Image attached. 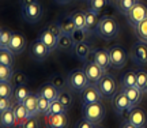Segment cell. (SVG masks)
Returning <instances> with one entry per match:
<instances>
[{"instance_id":"cell-1","label":"cell","mask_w":147,"mask_h":128,"mask_svg":"<svg viewBox=\"0 0 147 128\" xmlns=\"http://www.w3.org/2000/svg\"><path fill=\"white\" fill-rule=\"evenodd\" d=\"M120 26L115 21V18H101L98 27H97V34L102 37L104 40H113L119 34Z\"/></svg>"},{"instance_id":"cell-2","label":"cell","mask_w":147,"mask_h":128,"mask_svg":"<svg viewBox=\"0 0 147 128\" xmlns=\"http://www.w3.org/2000/svg\"><path fill=\"white\" fill-rule=\"evenodd\" d=\"M87 85H90V80L83 68H75L67 76V86L69 90L82 91Z\"/></svg>"},{"instance_id":"cell-3","label":"cell","mask_w":147,"mask_h":128,"mask_svg":"<svg viewBox=\"0 0 147 128\" xmlns=\"http://www.w3.org/2000/svg\"><path fill=\"white\" fill-rule=\"evenodd\" d=\"M83 117L89 119L93 123L100 124L104 119H105V108L101 104V101L91 102V104H83Z\"/></svg>"},{"instance_id":"cell-4","label":"cell","mask_w":147,"mask_h":128,"mask_svg":"<svg viewBox=\"0 0 147 128\" xmlns=\"http://www.w3.org/2000/svg\"><path fill=\"white\" fill-rule=\"evenodd\" d=\"M42 14H44V8L40 1H36L30 5H26V7H22V15H23V19L29 23H37V22L41 21Z\"/></svg>"},{"instance_id":"cell-5","label":"cell","mask_w":147,"mask_h":128,"mask_svg":"<svg viewBox=\"0 0 147 128\" xmlns=\"http://www.w3.org/2000/svg\"><path fill=\"white\" fill-rule=\"evenodd\" d=\"M97 85L100 87L102 96L106 97V98H112L117 93V83H116L115 78L110 74H108V72H105V75L101 78Z\"/></svg>"},{"instance_id":"cell-6","label":"cell","mask_w":147,"mask_h":128,"mask_svg":"<svg viewBox=\"0 0 147 128\" xmlns=\"http://www.w3.org/2000/svg\"><path fill=\"white\" fill-rule=\"evenodd\" d=\"M125 16H127L128 23H129L132 27H135L136 25H139L140 22L144 21L147 18V7L143 4V3L138 1L136 4L134 5V8H132Z\"/></svg>"},{"instance_id":"cell-7","label":"cell","mask_w":147,"mask_h":128,"mask_svg":"<svg viewBox=\"0 0 147 128\" xmlns=\"http://www.w3.org/2000/svg\"><path fill=\"white\" fill-rule=\"evenodd\" d=\"M108 51H109L112 67H115V68H123V67L127 64L128 55H127L124 48H121L119 45H115V46H110Z\"/></svg>"},{"instance_id":"cell-8","label":"cell","mask_w":147,"mask_h":128,"mask_svg":"<svg viewBox=\"0 0 147 128\" xmlns=\"http://www.w3.org/2000/svg\"><path fill=\"white\" fill-rule=\"evenodd\" d=\"M84 72L87 75V78H89L90 83H98L100 79L105 75V69L101 67L98 63H95L94 60H89V61H86L84 64Z\"/></svg>"},{"instance_id":"cell-9","label":"cell","mask_w":147,"mask_h":128,"mask_svg":"<svg viewBox=\"0 0 147 128\" xmlns=\"http://www.w3.org/2000/svg\"><path fill=\"white\" fill-rule=\"evenodd\" d=\"M131 59L134 63L139 64V65H144L147 64V44L143 41H138L131 46Z\"/></svg>"},{"instance_id":"cell-10","label":"cell","mask_w":147,"mask_h":128,"mask_svg":"<svg viewBox=\"0 0 147 128\" xmlns=\"http://www.w3.org/2000/svg\"><path fill=\"white\" fill-rule=\"evenodd\" d=\"M80 93H82V102H83V104H91V102L101 101L102 97H104L97 83H90V85H87Z\"/></svg>"},{"instance_id":"cell-11","label":"cell","mask_w":147,"mask_h":128,"mask_svg":"<svg viewBox=\"0 0 147 128\" xmlns=\"http://www.w3.org/2000/svg\"><path fill=\"white\" fill-rule=\"evenodd\" d=\"M49 53H51L49 48L42 42L40 38L36 40V41L30 45V55H32L33 59L37 60V61H42V60H45V57H47Z\"/></svg>"},{"instance_id":"cell-12","label":"cell","mask_w":147,"mask_h":128,"mask_svg":"<svg viewBox=\"0 0 147 128\" xmlns=\"http://www.w3.org/2000/svg\"><path fill=\"white\" fill-rule=\"evenodd\" d=\"M26 37L19 32H14L12 33V38L10 41V45H8V49L14 55H21L25 48H26Z\"/></svg>"},{"instance_id":"cell-13","label":"cell","mask_w":147,"mask_h":128,"mask_svg":"<svg viewBox=\"0 0 147 128\" xmlns=\"http://www.w3.org/2000/svg\"><path fill=\"white\" fill-rule=\"evenodd\" d=\"M112 105H113V109L116 110V113H120L125 109H132L131 102L123 90L116 93L115 96L112 97Z\"/></svg>"},{"instance_id":"cell-14","label":"cell","mask_w":147,"mask_h":128,"mask_svg":"<svg viewBox=\"0 0 147 128\" xmlns=\"http://www.w3.org/2000/svg\"><path fill=\"white\" fill-rule=\"evenodd\" d=\"M67 116L65 113H48L45 115V124L51 128L67 127Z\"/></svg>"},{"instance_id":"cell-15","label":"cell","mask_w":147,"mask_h":128,"mask_svg":"<svg viewBox=\"0 0 147 128\" xmlns=\"http://www.w3.org/2000/svg\"><path fill=\"white\" fill-rule=\"evenodd\" d=\"M128 120L134 124L135 128H143V127H146V124H147V115L142 108L134 106L131 109V113H129V119H128Z\"/></svg>"},{"instance_id":"cell-16","label":"cell","mask_w":147,"mask_h":128,"mask_svg":"<svg viewBox=\"0 0 147 128\" xmlns=\"http://www.w3.org/2000/svg\"><path fill=\"white\" fill-rule=\"evenodd\" d=\"M123 91L125 93L128 100L131 102V106H138L143 97V90H140L138 86H131V87H123Z\"/></svg>"},{"instance_id":"cell-17","label":"cell","mask_w":147,"mask_h":128,"mask_svg":"<svg viewBox=\"0 0 147 128\" xmlns=\"http://www.w3.org/2000/svg\"><path fill=\"white\" fill-rule=\"evenodd\" d=\"M93 60H94L95 63L100 64L105 71H108L109 67L112 65V63H110L109 51H108V49H97V51H94V53H93Z\"/></svg>"},{"instance_id":"cell-18","label":"cell","mask_w":147,"mask_h":128,"mask_svg":"<svg viewBox=\"0 0 147 128\" xmlns=\"http://www.w3.org/2000/svg\"><path fill=\"white\" fill-rule=\"evenodd\" d=\"M100 14L95 12L94 10H89L86 11V29L89 33H97V27L100 23Z\"/></svg>"},{"instance_id":"cell-19","label":"cell","mask_w":147,"mask_h":128,"mask_svg":"<svg viewBox=\"0 0 147 128\" xmlns=\"http://www.w3.org/2000/svg\"><path fill=\"white\" fill-rule=\"evenodd\" d=\"M12 110H14V113H15L16 121H18V127H22V124L30 117L29 110H27L26 105H25L23 102H15L14 106H12Z\"/></svg>"},{"instance_id":"cell-20","label":"cell","mask_w":147,"mask_h":128,"mask_svg":"<svg viewBox=\"0 0 147 128\" xmlns=\"http://www.w3.org/2000/svg\"><path fill=\"white\" fill-rule=\"evenodd\" d=\"M0 125L3 128H11L18 125V121H16L15 113L12 110V108L1 112V115H0Z\"/></svg>"},{"instance_id":"cell-21","label":"cell","mask_w":147,"mask_h":128,"mask_svg":"<svg viewBox=\"0 0 147 128\" xmlns=\"http://www.w3.org/2000/svg\"><path fill=\"white\" fill-rule=\"evenodd\" d=\"M59 93H60V90H59L56 86H53L51 82H49V83H45L44 86H41V87H40V90H38V94L47 97L48 100H51V101L57 100Z\"/></svg>"},{"instance_id":"cell-22","label":"cell","mask_w":147,"mask_h":128,"mask_svg":"<svg viewBox=\"0 0 147 128\" xmlns=\"http://www.w3.org/2000/svg\"><path fill=\"white\" fill-rule=\"evenodd\" d=\"M38 38H40L42 42H44L48 48H49V51H51V52L57 48V38L55 37V36H53V34L49 32L48 29H44V30L40 33Z\"/></svg>"},{"instance_id":"cell-23","label":"cell","mask_w":147,"mask_h":128,"mask_svg":"<svg viewBox=\"0 0 147 128\" xmlns=\"http://www.w3.org/2000/svg\"><path fill=\"white\" fill-rule=\"evenodd\" d=\"M74 49H75V53H76V56H78L79 59L86 60L87 57H89L90 52H91V44H90L87 40H84V41H82V42L75 44Z\"/></svg>"},{"instance_id":"cell-24","label":"cell","mask_w":147,"mask_h":128,"mask_svg":"<svg viewBox=\"0 0 147 128\" xmlns=\"http://www.w3.org/2000/svg\"><path fill=\"white\" fill-rule=\"evenodd\" d=\"M23 104L26 105L30 117L38 115V94H32V93H30V94L27 96L26 100L23 101Z\"/></svg>"},{"instance_id":"cell-25","label":"cell","mask_w":147,"mask_h":128,"mask_svg":"<svg viewBox=\"0 0 147 128\" xmlns=\"http://www.w3.org/2000/svg\"><path fill=\"white\" fill-rule=\"evenodd\" d=\"M59 23H60V27H61V32H63V34H72L74 30L76 29L75 27V23H74L72 18H71V15H64L60 18V21H59Z\"/></svg>"},{"instance_id":"cell-26","label":"cell","mask_w":147,"mask_h":128,"mask_svg":"<svg viewBox=\"0 0 147 128\" xmlns=\"http://www.w3.org/2000/svg\"><path fill=\"white\" fill-rule=\"evenodd\" d=\"M14 83L11 80H1L0 82V97L14 98Z\"/></svg>"},{"instance_id":"cell-27","label":"cell","mask_w":147,"mask_h":128,"mask_svg":"<svg viewBox=\"0 0 147 128\" xmlns=\"http://www.w3.org/2000/svg\"><path fill=\"white\" fill-rule=\"evenodd\" d=\"M74 46H75V42H74L72 37L69 34H61L57 38V48L63 49V51H69Z\"/></svg>"},{"instance_id":"cell-28","label":"cell","mask_w":147,"mask_h":128,"mask_svg":"<svg viewBox=\"0 0 147 128\" xmlns=\"http://www.w3.org/2000/svg\"><path fill=\"white\" fill-rule=\"evenodd\" d=\"M29 94H30V90H29V87L26 86V83L25 85H19L15 87L14 100H15V102H23L27 98Z\"/></svg>"},{"instance_id":"cell-29","label":"cell","mask_w":147,"mask_h":128,"mask_svg":"<svg viewBox=\"0 0 147 128\" xmlns=\"http://www.w3.org/2000/svg\"><path fill=\"white\" fill-rule=\"evenodd\" d=\"M71 18L76 29H86V11H74Z\"/></svg>"},{"instance_id":"cell-30","label":"cell","mask_w":147,"mask_h":128,"mask_svg":"<svg viewBox=\"0 0 147 128\" xmlns=\"http://www.w3.org/2000/svg\"><path fill=\"white\" fill-rule=\"evenodd\" d=\"M138 3V0H116V5L121 14L127 15L134 8V5Z\"/></svg>"},{"instance_id":"cell-31","label":"cell","mask_w":147,"mask_h":128,"mask_svg":"<svg viewBox=\"0 0 147 128\" xmlns=\"http://www.w3.org/2000/svg\"><path fill=\"white\" fill-rule=\"evenodd\" d=\"M138 75L135 71H128L123 75L121 78V86L123 87H131V86H136Z\"/></svg>"},{"instance_id":"cell-32","label":"cell","mask_w":147,"mask_h":128,"mask_svg":"<svg viewBox=\"0 0 147 128\" xmlns=\"http://www.w3.org/2000/svg\"><path fill=\"white\" fill-rule=\"evenodd\" d=\"M134 30H135V34H136V37L143 41V42L147 44V18L144 21H142L139 25L134 27Z\"/></svg>"},{"instance_id":"cell-33","label":"cell","mask_w":147,"mask_h":128,"mask_svg":"<svg viewBox=\"0 0 147 128\" xmlns=\"http://www.w3.org/2000/svg\"><path fill=\"white\" fill-rule=\"evenodd\" d=\"M51 100H48L47 97L38 94V115L45 116L49 113V108H51Z\"/></svg>"},{"instance_id":"cell-34","label":"cell","mask_w":147,"mask_h":128,"mask_svg":"<svg viewBox=\"0 0 147 128\" xmlns=\"http://www.w3.org/2000/svg\"><path fill=\"white\" fill-rule=\"evenodd\" d=\"M14 56L15 55L12 53L8 48H1L0 49V64L12 65L14 64Z\"/></svg>"},{"instance_id":"cell-35","label":"cell","mask_w":147,"mask_h":128,"mask_svg":"<svg viewBox=\"0 0 147 128\" xmlns=\"http://www.w3.org/2000/svg\"><path fill=\"white\" fill-rule=\"evenodd\" d=\"M59 101L63 104L64 106L67 108V109H69L71 108V105H72V101H74V98H72V94L69 93V91L67 90H60V93H59V98H57Z\"/></svg>"},{"instance_id":"cell-36","label":"cell","mask_w":147,"mask_h":128,"mask_svg":"<svg viewBox=\"0 0 147 128\" xmlns=\"http://www.w3.org/2000/svg\"><path fill=\"white\" fill-rule=\"evenodd\" d=\"M14 75V69L12 65H7V64H0V80H11Z\"/></svg>"},{"instance_id":"cell-37","label":"cell","mask_w":147,"mask_h":128,"mask_svg":"<svg viewBox=\"0 0 147 128\" xmlns=\"http://www.w3.org/2000/svg\"><path fill=\"white\" fill-rule=\"evenodd\" d=\"M49 82H51L53 86H56L59 90H63L64 86L67 85V79H64L61 74H53L52 76H51Z\"/></svg>"},{"instance_id":"cell-38","label":"cell","mask_w":147,"mask_h":128,"mask_svg":"<svg viewBox=\"0 0 147 128\" xmlns=\"http://www.w3.org/2000/svg\"><path fill=\"white\" fill-rule=\"evenodd\" d=\"M136 75H138L136 86L140 89V90L146 91V89H147V72L139 69V71H136Z\"/></svg>"},{"instance_id":"cell-39","label":"cell","mask_w":147,"mask_h":128,"mask_svg":"<svg viewBox=\"0 0 147 128\" xmlns=\"http://www.w3.org/2000/svg\"><path fill=\"white\" fill-rule=\"evenodd\" d=\"M11 38H12V33L8 32L7 29H1V32H0V48H8Z\"/></svg>"},{"instance_id":"cell-40","label":"cell","mask_w":147,"mask_h":128,"mask_svg":"<svg viewBox=\"0 0 147 128\" xmlns=\"http://www.w3.org/2000/svg\"><path fill=\"white\" fill-rule=\"evenodd\" d=\"M87 34H89L87 29H75V30H74V33L71 34V37H72L74 42L78 44V42L84 41V40H86V37H87Z\"/></svg>"},{"instance_id":"cell-41","label":"cell","mask_w":147,"mask_h":128,"mask_svg":"<svg viewBox=\"0 0 147 128\" xmlns=\"http://www.w3.org/2000/svg\"><path fill=\"white\" fill-rule=\"evenodd\" d=\"M90 1V8L94 10L95 12H101L106 5L110 4L109 0H89Z\"/></svg>"},{"instance_id":"cell-42","label":"cell","mask_w":147,"mask_h":128,"mask_svg":"<svg viewBox=\"0 0 147 128\" xmlns=\"http://www.w3.org/2000/svg\"><path fill=\"white\" fill-rule=\"evenodd\" d=\"M117 11H119L117 5L109 4V5H106L101 12H98V14H100V18H115L116 14H117Z\"/></svg>"},{"instance_id":"cell-43","label":"cell","mask_w":147,"mask_h":128,"mask_svg":"<svg viewBox=\"0 0 147 128\" xmlns=\"http://www.w3.org/2000/svg\"><path fill=\"white\" fill-rule=\"evenodd\" d=\"M11 82L14 83L15 86H19V85H25L27 82V76L22 71H14V75H12V79Z\"/></svg>"},{"instance_id":"cell-44","label":"cell","mask_w":147,"mask_h":128,"mask_svg":"<svg viewBox=\"0 0 147 128\" xmlns=\"http://www.w3.org/2000/svg\"><path fill=\"white\" fill-rule=\"evenodd\" d=\"M67 108L64 106L59 100H53L51 102V108H49V113H65Z\"/></svg>"},{"instance_id":"cell-45","label":"cell","mask_w":147,"mask_h":128,"mask_svg":"<svg viewBox=\"0 0 147 128\" xmlns=\"http://www.w3.org/2000/svg\"><path fill=\"white\" fill-rule=\"evenodd\" d=\"M74 127H75V128H95V127H98V124L90 121L89 119L82 117L80 120H78V121L75 123V125H74Z\"/></svg>"},{"instance_id":"cell-46","label":"cell","mask_w":147,"mask_h":128,"mask_svg":"<svg viewBox=\"0 0 147 128\" xmlns=\"http://www.w3.org/2000/svg\"><path fill=\"white\" fill-rule=\"evenodd\" d=\"M47 29L52 33L56 38H59L61 34H63V32H61V27H60V23H59V22H52V23H49Z\"/></svg>"},{"instance_id":"cell-47","label":"cell","mask_w":147,"mask_h":128,"mask_svg":"<svg viewBox=\"0 0 147 128\" xmlns=\"http://www.w3.org/2000/svg\"><path fill=\"white\" fill-rule=\"evenodd\" d=\"M37 127H40V120L37 119V116L29 117L25 123L22 124V128H37Z\"/></svg>"},{"instance_id":"cell-48","label":"cell","mask_w":147,"mask_h":128,"mask_svg":"<svg viewBox=\"0 0 147 128\" xmlns=\"http://www.w3.org/2000/svg\"><path fill=\"white\" fill-rule=\"evenodd\" d=\"M14 106L12 104V98H5V97H0V112L7 110L10 108Z\"/></svg>"},{"instance_id":"cell-49","label":"cell","mask_w":147,"mask_h":128,"mask_svg":"<svg viewBox=\"0 0 147 128\" xmlns=\"http://www.w3.org/2000/svg\"><path fill=\"white\" fill-rule=\"evenodd\" d=\"M36 1H38V0H21V4H22V7H26V5H30L33 3H36Z\"/></svg>"},{"instance_id":"cell-50","label":"cell","mask_w":147,"mask_h":128,"mask_svg":"<svg viewBox=\"0 0 147 128\" xmlns=\"http://www.w3.org/2000/svg\"><path fill=\"white\" fill-rule=\"evenodd\" d=\"M69 1H71V0H56V3H59V4H67Z\"/></svg>"},{"instance_id":"cell-51","label":"cell","mask_w":147,"mask_h":128,"mask_svg":"<svg viewBox=\"0 0 147 128\" xmlns=\"http://www.w3.org/2000/svg\"><path fill=\"white\" fill-rule=\"evenodd\" d=\"M146 91H147V89H146Z\"/></svg>"}]
</instances>
